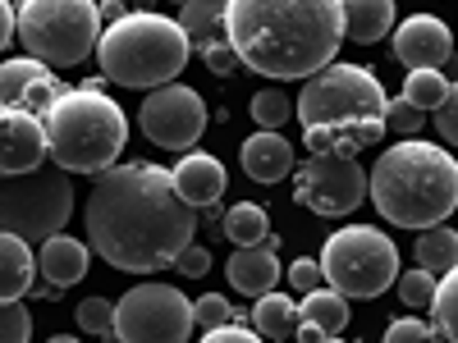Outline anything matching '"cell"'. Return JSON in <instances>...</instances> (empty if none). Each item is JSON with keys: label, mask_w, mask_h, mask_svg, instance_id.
<instances>
[{"label": "cell", "mask_w": 458, "mask_h": 343, "mask_svg": "<svg viewBox=\"0 0 458 343\" xmlns=\"http://www.w3.org/2000/svg\"><path fill=\"white\" fill-rule=\"evenodd\" d=\"M83 220L88 243L129 275L165 271L183 256V247H193L198 234V211L179 197L170 170L147 161L97 174Z\"/></svg>", "instance_id": "1"}, {"label": "cell", "mask_w": 458, "mask_h": 343, "mask_svg": "<svg viewBox=\"0 0 458 343\" xmlns=\"http://www.w3.org/2000/svg\"><path fill=\"white\" fill-rule=\"evenodd\" d=\"M225 42L261 79H317L344 46L335 0H229Z\"/></svg>", "instance_id": "2"}, {"label": "cell", "mask_w": 458, "mask_h": 343, "mask_svg": "<svg viewBox=\"0 0 458 343\" xmlns=\"http://www.w3.org/2000/svg\"><path fill=\"white\" fill-rule=\"evenodd\" d=\"M367 193L390 224L427 234L458 211V161L422 138L394 142L390 151H380Z\"/></svg>", "instance_id": "3"}, {"label": "cell", "mask_w": 458, "mask_h": 343, "mask_svg": "<svg viewBox=\"0 0 458 343\" xmlns=\"http://www.w3.org/2000/svg\"><path fill=\"white\" fill-rule=\"evenodd\" d=\"M386 88L362 64H330L298 92L302 129H326L339 138V156H358L362 146L386 138Z\"/></svg>", "instance_id": "4"}, {"label": "cell", "mask_w": 458, "mask_h": 343, "mask_svg": "<svg viewBox=\"0 0 458 343\" xmlns=\"http://www.w3.org/2000/svg\"><path fill=\"white\" fill-rule=\"evenodd\" d=\"M51 165L64 174H106L114 170L120 151L129 142V120L106 92L64 88L55 105L42 114Z\"/></svg>", "instance_id": "5"}, {"label": "cell", "mask_w": 458, "mask_h": 343, "mask_svg": "<svg viewBox=\"0 0 458 343\" xmlns=\"http://www.w3.org/2000/svg\"><path fill=\"white\" fill-rule=\"evenodd\" d=\"M193 46H188L183 28L170 14H147V10H129L120 23L101 28L97 42V60L101 73L120 88H170Z\"/></svg>", "instance_id": "6"}, {"label": "cell", "mask_w": 458, "mask_h": 343, "mask_svg": "<svg viewBox=\"0 0 458 343\" xmlns=\"http://www.w3.org/2000/svg\"><path fill=\"white\" fill-rule=\"evenodd\" d=\"M14 37L28 46V60L55 69L83 64L101 42V14L92 0H28L14 10Z\"/></svg>", "instance_id": "7"}, {"label": "cell", "mask_w": 458, "mask_h": 343, "mask_svg": "<svg viewBox=\"0 0 458 343\" xmlns=\"http://www.w3.org/2000/svg\"><path fill=\"white\" fill-rule=\"evenodd\" d=\"M317 265L326 289H335L339 297H380L399 280V247L386 229L344 224L326 238Z\"/></svg>", "instance_id": "8"}, {"label": "cell", "mask_w": 458, "mask_h": 343, "mask_svg": "<svg viewBox=\"0 0 458 343\" xmlns=\"http://www.w3.org/2000/svg\"><path fill=\"white\" fill-rule=\"evenodd\" d=\"M73 215V179L51 161L28 174L0 179V234L19 243H47Z\"/></svg>", "instance_id": "9"}, {"label": "cell", "mask_w": 458, "mask_h": 343, "mask_svg": "<svg viewBox=\"0 0 458 343\" xmlns=\"http://www.w3.org/2000/svg\"><path fill=\"white\" fill-rule=\"evenodd\" d=\"M193 302L174 284H138L114 302V339L120 343H188Z\"/></svg>", "instance_id": "10"}, {"label": "cell", "mask_w": 458, "mask_h": 343, "mask_svg": "<svg viewBox=\"0 0 458 343\" xmlns=\"http://www.w3.org/2000/svg\"><path fill=\"white\" fill-rule=\"evenodd\" d=\"M367 197V170L358 156H308L293 174V202L317 215H353Z\"/></svg>", "instance_id": "11"}, {"label": "cell", "mask_w": 458, "mask_h": 343, "mask_svg": "<svg viewBox=\"0 0 458 343\" xmlns=\"http://www.w3.org/2000/svg\"><path fill=\"white\" fill-rule=\"evenodd\" d=\"M138 114H142V133L165 151H188L207 133V101L183 83L147 92Z\"/></svg>", "instance_id": "12"}, {"label": "cell", "mask_w": 458, "mask_h": 343, "mask_svg": "<svg viewBox=\"0 0 458 343\" xmlns=\"http://www.w3.org/2000/svg\"><path fill=\"white\" fill-rule=\"evenodd\" d=\"M60 92H64V83L47 64H37V60H5L0 64V110L42 120Z\"/></svg>", "instance_id": "13"}, {"label": "cell", "mask_w": 458, "mask_h": 343, "mask_svg": "<svg viewBox=\"0 0 458 343\" xmlns=\"http://www.w3.org/2000/svg\"><path fill=\"white\" fill-rule=\"evenodd\" d=\"M394 55L399 64H408V73H440L454 55V37L436 14H412L394 28Z\"/></svg>", "instance_id": "14"}, {"label": "cell", "mask_w": 458, "mask_h": 343, "mask_svg": "<svg viewBox=\"0 0 458 343\" xmlns=\"http://www.w3.org/2000/svg\"><path fill=\"white\" fill-rule=\"evenodd\" d=\"M47 161H51V151H47L42 120H32V114H14V110H0V179L28 174V170L47 165Z\"/></svg>", "instance_id": "15"}, {"label": "cell", "mask_w": 458, "mask_h": 343, "mask_svg": "<svg viewBox=\"0 0 458 343\" xmlns=\"http://www.w3.org/2000/svg\"><path fill=\"white\" fill-rule=\"evenodd\" d=\"M280 238L276 234H266L257 247H239L234 256L225 261V275H229V289H239L248 297H266V293H276L280 284Z\"/></svg>", "instance_id": "16"}, {"label": "cell", "mask_w": 458, "mask_h": 343, "mask_svg": "<svg viewBox=\"0 0 458 343\" xmlns=\"http://www.w3.org/2000/svg\"><path fill=\"white\" fill-rule=\"evenodd\" d=\"M170 179H174V188H179V197L193 206V211L216 206V202L225 197V188H229L225 165L211 156V151H188V156L170 170Z\"/></svg>", "instance_id": "17"}, {"label": "cell", "mask_w": 458, "mask_h": 343, "mask_svg": "<svg viewBox=\"0 0 458 343\" xmlns=\"http://www.w3.org/2000/svg\"><path fill=\"white\" fill-rule=\"evenodd\" d=\"M243 170H248V179H257V183H280V179H289V170H293V146L280 138V133H252L248 142H243Z\"/></svg>", "instance_id": "18"}, {"label": "cell", "mask_w": 458, "mask_h": 343, "mask_svg": "<svg viewBox=\"0 0 458 343\" xmlns=\"http://www.w3.org/2000/svg\"><path fill=\"white\" fill-rule=\"evenodd\" d=\"M88 247L79 238H69V234H55L42 243V252H37V271L47 275V284L55 289H73L83 275H88Z\"/></svg>", "instance_id": "19"}, {"label": "cell", "mask_w": 458, "mask_h": 343, "mask_svg": "<svg viewBox=\"0 0 458 343\" xmlns=\"http://www.w3.org/2000/svg\"><path fill=\"white\" fill-rule=\"evenodd\" d=\"M344 42H380L394 28V5L390 0H344Z\"/></svg>", "instance_id": "20"}, {"label": "cell", "mask_w": 458, "mask_h": 343, "mask_svg": "<svg viewBox=\"0 0 458 343\" xmlns=\"http://www.w3.org/2000/svg\"><path fill=\"white\" fill-rule=\"evenodd\" d=\"M37 280V261H32V247L0 234V302H19Z\"/></svg>", "instance_id": "21"}, {"label": "cell", "mask_w": 458, "mask_h": 343, "mask_svg": "<svg viewBox=\"0 0 458 343\" xmlns=\"http://www.w3.org/2000/svg\"><path fill=\"white\" fill-rule=\"evenodd\" d=\"M298 325H312L317 334H326V339H335L344 325H349V297H339L335 289H317V293H308L298 302Z\"/></svg>", "instance_id": "22"}, {"label": "cell", "mask_w": 458, "mask_h": 343, "mask_svg": "<svg viewBox=\"0 0 458 343\" xmlns=\"http://www.w3.org/2000/svg\"><path fill=\"white\" fill-rule=\"evenodd\" d=\"M252 325H257V339L289 343V339L298 334V307H293V297H289V293H266V297H257Z\"/></svg>", "instance_id": "23"}, {"label": "cell", "mask_w": 458, "mask_h": 343, "mask_svg": "<svg viewBox=\"0 0 458 343\" xmlns=\"http://www.w3.org/2000/svg\"><path fill=\"white\" fill-rule=\"evenodd\" d=\"M412 256H417V271H427V275H440V280H445L454 265H458V229L436 224V229H427V234H417Z\"/></svg>", "instance_id": "24"}, {"label": "cell", "mask_w": 458, "mask_h": 343, "mask_svg": "<svg viewBox=\"0 0 458 343\" xmlns=\"http://www.w3.org/2000/svg\"><path fill=\"white\" fill-rule=\"evenodd\" d=\"M188 37V46L207 51L211 42L225 37V5H211V0H193V5H179V19H174Z\"/></svg>", "instance_id": "25"}, {"label": "cell", "mask_w": 458, "mask_h": 343, "mask_svg": "<svg viewBox=\"0 0 458 343\" xmlns=\"http://www.w3.org/2000/svg\"><path fill=\"white\" fill-rule=\"evenodd\" d=\"M266 211L257 206V202H239V206H229L225 211V220H220V229H225V238L229 243H239V247H257L261 238H266Z\"/></svg>", "instance_id": "26"}, {"label": "cell", "mask_w": 458, "mask_h": 343, "mask_svg": "<svg viewBox=\"0 0 458 343\" xmlns=\"http://www.w3.org/2000/svg\"><path fill=\"white\" fill-rule=\"evenodd\" d=\"M431 325L449 339V343H458V265L436 284V297H431Z\"/></svg>", "instance_id": "27"}, {"label": "cell", "mask_w": 458, "mask_h": 343, "mask_svg": "<svg viewBox=\"0 0 458 343\" xmlns=\"http://www.w3.org/2000/svg\"><path fill=\"white\" fill-rule=\"evenodd\" d=\"M449 96V79H445V73H408V79H403V101L408 105H417V110H440V101Z\"/></svg>", "instance_id": "28"}, {"label": "cell", "mask_w": 458, "mask_h": 343, "mask_svg": "<svg viewBox=\"0 0 458 343\" xmlns=\"http://www.w3.org/2000/svg\"><path fill=\"white\" fill-rule=\"evenodd\" d=\"M252 120L261 124V133H276L284 120H293V105H289V96L280 88H261L252 96Z\"/></svg>", "instance_id": "29"}, {"label": "cell", "mask_w": 458, "mask_h": 343, "mask_svg": "<svg viewBox=\"0 0 458 343\" xmlns=\"http://www.w3.org/2000/svg\"><path fill=\"white\" fill-rule=\"evenodd\" d=\"M73 316H79V330L83 334H101V339L114 334V302L110 297H83Z\"/></svg>", "instance_id": "30"}, {"label": "cell", "mask_w": 458, "mask_h": 343, "mask_svg": "<svg viewBox=\"0 0 458 343\" xmlns=\"http://www.w3.org/2000/svg\"><path fill=\"white\" fill-rule=\"evenodd\" d=\"M422 124H427V114L417 110V105H408L403 96H394L386 105V133H399V142L417 138V133H422Z\"/></svg>", "instance_id": "31"}, {"label": "cell", "mask_w": 458, "mask_h": 343, "mask_svg": "<svg viewBox=\"0 0 458 343\" xmlns=\"http://www.w3.org/2000/svg\"><path fill=\"white\" fill-rule=\"evenodd\" d=\"M220 325H234V307H229L220 293L198 297V302H193V330L211 334V330H220Z\"/></svg>", "instance_id": "32"}, {"label": "cell", "mask_w": 458, "mask_h": 343, "mask_svg": "<svg viewBox=\"0 0 458 343\" xmlns=\"http://www.w3.org/2000/svg\"><path fill=\"white\" fill-rule=\"evenodd\" d=\"M386 343H440V330L431 321H417V316H399L386 330Z\"/></svg>", "instance_id": "33"}, {"label": "cell", "mask_w": 458, "mask_h": 343, "mask_svg": "<svg viewBox=\"0 0 458 343\" xmlns=\"http://www.w3.org/2000/svg\"><path fill=\"white\" fill-rule=\"evenodd\" d=\"M32 316L23 302H0V343H28Z\"/></svg>", "instance_id": "34"}, {"label": "cell", "mask_w": 458, "mask_h": 343, "mask_svg": "<svg viewBox=\"0 0 458 343\" xmlns=\"http://www.w3.org/2000/svg\"><path fill=\"white\" fill-rule=\"evenodd\" d=\"M399 284V297L408 302V307H431V297H436V275H427V271H408V275H399L394 280Z\"/></svg>", "instance_id": "35"}, {"label": "cell", "mask_w": 458, "mask_h": 343, "mask_svg": "<svg viewBox=\"0 0 458 343\" xmlns=\"http://www.w3.org/2000/svg\"><path fill=\"white\" fill-rule=\"evenodd\" d=\"M289 284H293L302 297L317 293V289H321V265H317L312 256H298V261H293V271H289Z\"/></svg>", "instance_id": "36"}, {"label": "cell", "mask_w": 458, "mask_h": 343, "mask_svg": "<svg viewBox=\"0 0 458 343\" xmlns=\"http://www.w3.org/2000/svg\"><path fill=\"white\" fill-rule=\"evenodd\" d=\"M436 124H440V138H445L449 146H458V83H449V96L440 101Z\"/></svg>", "instance_id": "37"}, {"label": "cell", "mask_w": 458, "mask_h": 343, "mask_svg": "<svg viewBox=\"0 0 458 343\" xmlns=\"http://www.w3.org/2000/svg\"><path fill=\"white\" fill-rule=\"evenodd\" d=\"M202 60H207V69H211V73H220V79L239 69V55H234V46H229L225 37H220V42H211V46L202 51Z\"/></svg>", "instance_id": "38"}, {"label": "cell", "mask_w": 458, "mask_h": 343, "mask_svg": "<svg viewBox=\"0 0 458 343\" xmlns=\"http://www.w3.org/2000/svg\"><path fill=\"white\" fill-rule=\"evenodd\" d=\"M174 265H179V271H183V275H188V280H202V275H207V271H211V252H207V247H198V243H193V247H183V256H179V261H174Z\"/></svg>", "instance_id": "39"}, {"label": "cell", "mask_w": 458, "mask_h": 343, "mask_svg": "<svg viewBox=\"0 0 458 343\" xmlns=\"http://www.w3.org/2000/svg\"><path fill=\"white\" fill-rule=\"evenodd\" d=\"M202 343H266V339H257L248 325H220V330L202 334Z\"/></svg>", "instance_id": "40"}, {"label": "cell", "mask_w": 458, "mask_h": 343, "mask_svg": "<svg viewBox=\"0 0 458 343\" xmlns=\"http://www.w3.org/2000/svg\"><path fill=\"white\" fill-rule=\"evenodd\" d=\"M10 42H14V5L0 0V51H5Z\"/></svg>", "instance_id": "41"}, {"label": "cell", "mask_w": 458, "mask_h": 343, "mask_svg": "<svg viewBox=\"0 0 458 343\" xmlns=\"http://www.w3.org/2000/svg\"><path fill=\"white\" fill-rule=\"evenodd\" d=\"M97 14H101V23H106V28H110V23H120V19H124V14H129V10H124V5H120V0H106V5H97Z\"/></svg>", "instance_id": "42"}, {"label": "cell", "mask_w": 458, "mask_h": 343, "mask_svg": "<svg viewBox=\"0 0 458 343\" xmlns=\"http://www.w3.org/2000/svg\"><path fill=\"white\" fill-rule=\"evenodd\" d=\"M198 224H211V229H220V202H216V206H202V211H198Z\"/></svg>", "instance_id": "43"}, {"label": "cell", "mask_w": 458, "mask_h": 343, "mask_svg": "<svg viewBox=\"0 0 458 343\" xmlns=\"http://www.w3.org/2000/svg\"><path fill=\"white\" fill-rule=\"evenodd\" d=\"M37 297H42V302H55V297H60V289H55V284H42V289H37Z\"/></svg>", "instance_id": "44"}, {"label": "cell", "mask_w": 458, "mask_h": 343, "mask_svg": "<svg viewBox=\"0 0 458 343\" xmlns=\"http://www.w3.org/2000/svg\"><path fill=\"white\" fill-rule=\"evenodd\" d=\"M47 343H79V339H73V334H55V339H47Z\"/></svg>", "instance_id": "45"}, {"label": "cell", "mask_w": 458, "mask_h": 343, "mask_svg": "<svg viewBox=\"0 0 458 343\" xmlns=\"http://www.w3.org/2000/svg\"><path fill=\"white\" fill-rule=\"evenodd\" d=\"M317 343H344V339H317Z\"/></svg>", "instance_id": "46"}]
</instances>
